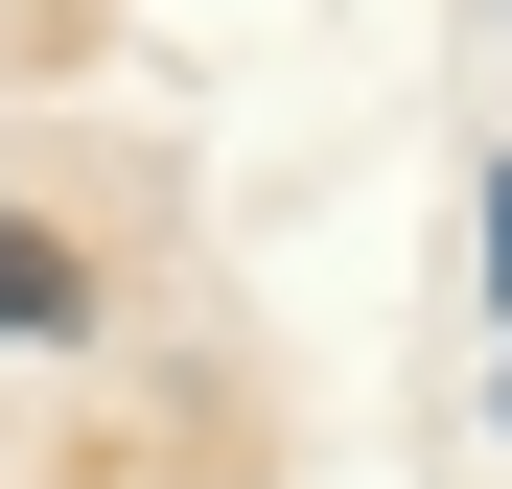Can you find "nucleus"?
Returning a JSON list of instances; mask_svg holds the SVG:
<instances>
[{
    "label": "nucleus",
    "instance_id": "nucleus-2",
    "mask_svg": "<svg viewBox=\"0 0 512 489\" xmlns=\"http://www.w3.org/2000/svg\"><path fill=\"white\" fill-rule=\"evenodd\" d=\"M489 280H512V187H489Z\"/></svg>",
    "mask_w": 512,
    "mask_h": 489
},
{
    "label": "nucleus",
    "instance_id": "nucleus-1",
    "mask_svg": "<svg viewBox=\"0 0 512 489\" xmlns=\"http://www.w3.org/2000/svg\"><path fill=\"white\" fill-rule=\"evenodd\" d=\"M0 350H70V257L47 233H0Z\"/></svg>",
    "mask_w": 512,
    "mask_h": 489
}]
</instances>
